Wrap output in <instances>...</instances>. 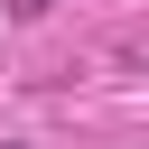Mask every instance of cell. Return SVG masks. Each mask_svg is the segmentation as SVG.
<instances>
[{"label":"cell","instance_id":"6da1fadb","mask_svg":"<svg viewBox=\"0 0 149 149\" xmlns=\"http://www.w3.org/2000/svg\"><path fill=\"white\" fill-rule=\"evenodd\" d=\"M37 9H47V0H19V19H37Z\"/></svg>","mask_w":149,"mask_h":149},{"label":"cell","instance_id":"7a4b0ae2","mask_svg":"<svg viewBox=\"0 0 149 149\" xmlns=\"http://www.w3.org/2000/svg\"><path fill=\"white\" fill-rule=\"evenodd\" d=\"M0 149H19V140H0Z\"/></svg>","mask_w":149,"mask_h":149}]
</instances>
